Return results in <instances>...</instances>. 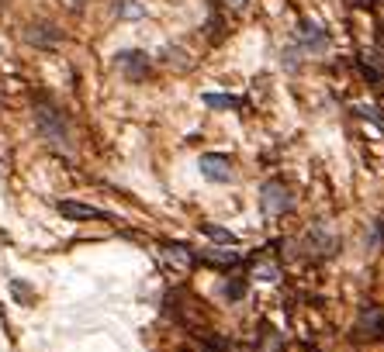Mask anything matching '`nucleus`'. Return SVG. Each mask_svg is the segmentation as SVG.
<instances>
[{"label":"nucleus","mask_w":384,"mask_h":352,"mask_svg":"<svg viewBox=\"0 0 384 352\" xmlns=\"http://www.w3.org/2000/svg\"><path fill=\"white\" fill-rule=\"evenodd\" d=\"M35 128L56 152H73V128L56 104L35 100Z\"/></svg>","instance_id":"obj_1"},{"label":"nucleus","mask_w":384,"mask_h":352,"mask_svg":"<svg viewBox=\"0 0 384 352\" xmlns=\"http://www.w3.org/2000/svg\"><path fill=\"white\" fill-rule=\"evenodd\" d=\"M260 207H263V214L295 211V194H291V187H288L281 176H270V180L260 187Z\"/></svg>","instance_id":"obj_2"},{"label":"nucleus","mask_w":384,"mask_h":352,"mask_svg":"<svg viewBox=\"0 0 384 352\" xmlns=\"http://www.w3.org/2000/svg\"><path fill=\"white\" fill-rule=\"evenodd\" d=\"M336 249H340L336 235H329L326 228H322V225H315L312 232L305 235V252H308L312 259H329Z\"/></svg>","instance_id":"obj_3"},{"label":"nucleus","mask_w":384,"mask_h":352,"mask_svg":"<svg viewBox=\"0 0 384 352\" xmlns=\"http://www.w3.org/2000/svg\"><path fill=\"white\" fill-rule=\"evenodd\" d=\"M198 166H201V176L212 180V183H229L232 180V159L225 152H205Z\"/></svg>","instance_id":"obj_4"},{"label":"nucleus","mask_w":384,"mask_h":352,"mask_svg":"<svg viewBox=\"0 0 384 352\" xmlns=\"http://www.w3.org/2000/svg\"><path fill=\"white\" fill-rule=\"evenodd\" d=\"M118 70L132 83H142V79L149 77V56L139 52V48H125V52H118Z\"/></svg>","instance_id":"obj_5"},{"label":"nucleus","mask_w":384,"mask_h":352,"mask_svg":"<svg viewBox=\"0 0 384 352\" xmlns=\"http://www.w3.org/2000/svg\"><path fill=\"white\" fill-rule=\"evenodd\" d=\"M56 207H59V214L70 218V221H108V218H111L108 211H101V207H94V204H80V200H59Z\"/></svg>","instance_id":"obj_6"},{"label":"nucleus","mask_w":384,"mask_h":352,"mask_svg":"<svg viewBox=\"0 0 384 352\" xmlns=\"http://www.w3.org/2000/svg\"><path fill=\"white\" fill-rule=\"evenodd\" d=\"M301 45L308 52H326L329 48V35L315 25V21H301Z\"/></svg>","instance_id":"obj_7"},{"label":"nucleus","mask_w":384,"mask_h":352,"mask_svg":"<svg viewBox=\"0 0 384 352\" xmlns=\"http://www.w3.org/2000/svg\"><path fill=\"white\" fill-rule=\"evenodd\" d=\"M163 256L170 259L177 270H191V266L198 263V259H194V252H191L184 242H163Z\"/></svg>","instance_id":"obj_8"},{"label":"nucleus","mask_w":384,"mask_h":352,"mask_svg":"<svg viewBox=\"0 0 384 352\" xmlns=\"http://www.w3.org/2000/svg\"><path fill=\"white\" fill-rule=\"evenodd\" d=\"M360 335H367V339H384V311L367 308L364 318H360Z\"/></svg>","instance_id":"obj_9"},{"label":"nucleus","mask_w":384,"mask_h":352,"mask_svg":"<svg viewBox=\"0 0 384 352\" xmlns=\"http://www.w3.org/2000/svg\"><path fill=\"white\" fill-rule=\"evenodd\" d=\"M25 39L32 41V45H56L63 35H59L52 25H32V28L25 32Z\"/></svg>","instance_id":"obj_10"},{"label":"nucleus","mask_w":384,"mask_h":352,"mask_svg":"<svg viewBox=\"0 0 384 352\" xmlns=\"http://www.w3.org/2000/svg\"><path fill=\"white\" fill-rule=\"evenodd\" d=\"M194 259H201V263H212V266H239L243 263V256L239 252H215V249H208V252H198Z\"/></svg>","instance_id":"obj_11"},{"label":"nucleus","mask_w":384,"mask_h":352,"mask_svg":"<svg viewBox=\"0 0 384 352\" xmlns=\"http://www.w3.org/2000/svg\"><path fill=\"white\" fill-rule=\"evenodd\" d=\"M208 107H218V111H229V107H243L246 100H239V97H232V93H205L201 97Z\"/></svg>","instance_id":"obj_12"},{"label":"nucleus","mask_w":384,"mask_h":352,"mask_svg":"<svg viewBox=\"0 0 384 352\" xmlns=\"http://www.w3.org/2000/svg\"><path fill=\"white\" fill-rule=\"evenodd\" d=\"M201 232L208 235V238H215V242H225V245H236V242H239L236 232H229V228H222V225H212V221H201Z\"/></svg>","instance_id":"obj_13"},{"label":"nucleus","mask_w":384,"mask_h":352,"mask_svg":"<svg viewBox=\"0 0 384 352\" xmlns=\"http://www.w3.org/2000/svg\"><path fill=\"white\" fill-rule=\"evenodd\" d=\"M225 297H229V301H243V297H246V280H243V276H232V280L225 283Z\"/></svg>","instance_id":"obj_14"},{"label":"nucleus","mask_w":384,"mask_h":352,"mask_svg":"<svg viewBox=\"0 0 384 352\" xmlns=\"http://www.w3.org/2000/svg\"><path fill=\"white\" fill-rule=\"evenodd\" d=\"M118 14H122V18H142L146 11H142L139 4H132V0H118Z\"/></svg>","instance_id":"obj_15"},{"label":"nucleus","mask_w":384,"mask_h":352,"mask_svg":"<svg viewBox=\"0 0 384 352\" xmlns=\"http://www.w3.org/2000/svg\"><path fill=\"white\" fill-rule=\"evenodd\" d=\"M277 273H281V270H277V266H256V280H263V283H274V280H277Z\"/></svg>","instance_id":"obj_16"},{"label":"nucleus","mask_w":384,"mask_h":352,"mask_svg":"<svg viewBox=\"0 0 384 352\" xmlns=\"http://www.w3.org/2000/svg\"><path fill=\"white\" fill-rule=\"evenodd\" d=\"M201 352H236V346H225V342H208V346H201Z\"/></svg>","instance_id":"obj_17"},{"label":"nucleus","mask_w":384,"mask_h":352,"mask_svg":"<svg viewBox=\"0 0 384 352\" xmlns=\"http://www.w3.org/2000/svg\"><path fill=\"white\" fill-rule=\"evenodd\" d=\"M225 7H229V11H243V7H246V0H225Z\"/></svg>","instance_id":"obj_18"}]
</instances>
